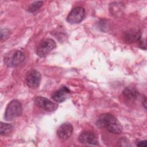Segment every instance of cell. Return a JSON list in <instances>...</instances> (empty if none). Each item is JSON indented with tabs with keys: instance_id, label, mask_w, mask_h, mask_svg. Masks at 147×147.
<instances>
[{
	"instance_id": "cell-15",
	"label": "cell",
	"mask_w": 147,
	"mask_h": 147,
	"mask_svg": "<svg viewBox=\"0 0 147 147\" xmlns=\"http://www.w3.org/2000/svg\"><path fill=\"white\" fill-rule=\"evenodd\" d=\"M146 140H144V141H138L137 144V146H140V147H146L147 144H146Z\"/></svg>"
},
{
	"instance_id": "cell-16",
	"label": "cell",
	"mask_w": 147,
	"mask_h": 147,
	"mask_svg": "<svg viewBox=\"0 0 147 147\" xmlns=\"http://www.w3.org/2000/svg\"><path fill=\"white\" fill-rule=\"evenodd\" d=\"M146 98H145V100H144V106L145 107V108H146Z\"/></svg>"
},
{
	"instance_id": "cell-1",
	"label": "cell",
	"mask_w": 147,
	"mask_h": 147,
	"mask_svg": "<svg viewBox=\"0 0 147 147\" xmlns=\"http://www.w3.org/2000/svg\"><path fill=\"white\" fill-rule=\"evenodd\" d=\"M96 125L114 134H119L122 130V127L120 123L110 114L100 115L96 121Z\"/></svg>"
},
{
	"instance_id": "cell-10",
	"label": "cell",
	"mask_w": 147,
	"mask_h": 147,
	"mask_svg": "<svg viewBox=\"0 0 147 147\" xmlns=\"http://www.w3.org/2000/svg\"><path fill=\"white\" fill-rule=\"evenodd\" d=\"M79 141L84 144L96 145L98 141L94 133L90 131H85L82 133L79 137Z\"/></svg>"
},
{
	"instance_id": "cell-8",
	"label": "cell",
	"mask_w": 147,
	"mask_h": 147,
	"mask_svg": "<svg viewBox=\"0 0 147 147\" xmlns=\"http://www.w3.org/2000/svg\"><path fill=\"white\" fill-rule=\"evenodd\" d=\"M73 133V127L69 123H63L57 130V136L60 140H65L69 138Z\"/></svg>"
},
{
	"instance_id": "cell-3",
	"label": "cell",
	"mask_w": 147,
	"mask_h": 147,
	"mask_svg": "<svg viewBox=\"0 0 147 147\" xmlns=\"http://www.w3.org/2000/svg\"><path fill=\"white\" fill-rule=\"evenodd\" d=\"M22 110L21 103L17 100H13L8 104L6 109L5 119L8 121H12L21 115Z\"/></svg>"
},
{
	"instance_id": "cell-2",
	"label": "cell",
	"mask_w": 147,
	"mask_h": 147,
	"mask_svg": "<svg viewBox=\"0 0 147 147\" xmlns=\"http://www.w3.org/2000/svg\"><path fill=\"white\" fill-rule=\"evenodd\" d=\"M25 55L19 50H13L7 52L4 56V63L9 67H16L25 60Z\"/></svg>"
},
{
	"instance_id": "cell-9",
	"label": "cell",
	"mask_w": 147,
	"mask_h": 147,
	"mask_svg": "<svg viewBox=\"0 0 147 147\" xmlns=\"http://www.w3.org/2000/svg\"><path fill=\"white\" fill-rule=\"evenodd\" d=\"M141 33L140 30L131 29L125 33L123 40L127 43H134L140 40Z\"/></svg>"
},
{
	"instance_id": "cell-13",
	"label": "cell",
	"mask_w": 147,
	"mask_h": 147,
	"mask_svg": "<svg viewBox=\"0 0 147 147\" xmlns=\"http://www.w3.org/2000/svg\"><path fill=\"white\" fill-rule=\"evenodd\" d=\"M13 130V126L9 123L1 122L0 133L2 136H6L10 134Z\"/></svg>"
},
{
	"instance_id": "cell-12",
	"label": "cell",
	"mask_w": 147,
	"mask_h": 147,
	"mask_svg": "<svg viewBox=\"0 0 147 147\" xmlns=\"http://www.w3.org/2000/svg\"><path fill=\"white\" fill-rule=\"evenodd\" d=\"M122 93L123 96L127 100H135L138 96V91L133 87H126Z\"/></svg>"
},
{
	"instance_id": "cell-5",
	"label": "cell",
	"mask_w": 147,
	"mask_h": 147,
	"mask_svg": "<svg viewBox=\"0 0 147 147\" xmlns=\"http://www.w3.org/2000/svg\"><path fill=\"white\" fill-rule=\"evenodd\" d=\"M41 81L40 73L35 69L29 71L25 78V83L26 85L31 88H36L40 85Z\"/></svg>"
},
{
	"instance_id": "cell-11",
	"label": "cell",
	"mask_w": 147,
	"mask_h": 147,
	"mask_svg": "<svg viewBox=\"0 0 147 147\" xmlns=\"http://www.w3.org/2000/svg\"><path fill=\"white\" fill-rule=\"evenodd\" d=\"M69 91V90L67 87L63 86L52 93V98L57 102H63L66 99L67 95Z\"/></svg>"
},
{
	"instance_id": "cell-7",
	"label": "cell",
	"mask_w": 147,
	"mask_h": 147,
	"mask_svg": "<svg viewBox=\"0 0 147 147\" xmlns=\"http://www.w3.org/2000/svg\"><path fill=\"white\" fill-rule=\"evenodd\" d=\"M34 104L37 107L48 111H55L57 108V105L56 103L42 96L37 97L34 100Z\"/></svg>"
},
{
	"instance_id": "cell-14",
	"label": "cell",
	"mask_w": 147,
	"mask_h": 147,
	"mask_svg": "<svg viewBox=\"0 0 147 147\" xmlns=\"http://www.w3.org/2000/svg\"><path fill=\"white\" fill-rule=\"evenodd\" d=\"M42 3H43L42 1H36V2H34L33 3H31L29 6V7L28 8V11H29L30 13H33V12L36 11L41 6Z\"/></svg>"
},
{
	"instance_id": "cell-6",
	"label": "cell",
	"mask_w": 147,
	"mask_h": 147,
	"mask_svg": "<svg viewBox=\"0 0 147 147\" xmlns=\"http://www.w3.org/2000/svg\"><path fill=\"white\" fill-rule=\"evenodd\" d=\"M85 10L82 7L78 6L74 8L67 17V21L71 24L80 22L85 17Z\"/></svg>"
},
{
	"instance_id": "cell-4",
	"label": "cell",
	"mask_w": 147,
	"mask_h": 147,
	"mask_svg": "<svg viewBox=\"0 0 147 147\" xmlns=\"http://www.w3.org/2000/svg\"><path fill=\"white\" fill-rule=\"evenodd\" d=\"M55 47L56 43L54 40L51 38H47L39 44L36 49V53L39 57H44Z\"/></svg>"
}]
</instances>
